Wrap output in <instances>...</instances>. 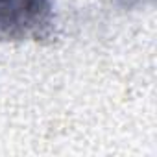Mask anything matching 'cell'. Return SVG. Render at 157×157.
Segmentation results:
<instances>
[{
  "label": "cell",
  "instance_id": "cell-1",
  "mask_svg": "<svg viewBox=\"0 0 157 157\" xmlns=\"http://www.w3.org/2000/svg\"><path fill=\"white\" fill-rule=\"evenodd\" d=\"M54 30V0H0V43L44 41Z\"/></svg>",
  "mask_w": 157,
  "mask_h": 157
}]
</instances>
